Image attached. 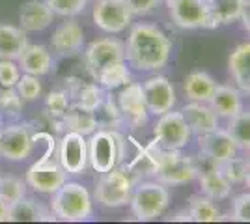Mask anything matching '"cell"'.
Listing matches in <instances>:
<instances>
[{
  "mask_svg": "<svg viewBox=\"0 0 250 224\" xmlns=\"http://www.w3.org/2000/svg\"><path fill=\"white\" fill-rule=\"evenodd\" d=\"M172 53V41L155 24L140 22L131 28L125 60L140 71H159L168 64Z\"/></svg>",
  "mask_w": 250,
  "mask_h": 224,
  "instance_id": "obj_1",
  "label": "cell"
},
{
  "mask_svg": "<svg viewBox=\"0 0 250 224\" xmlns=\"http://www.w3.org/2000/svg\"><path fill=\"white\" fill-rule=\"evenodd\" d=\"M51 209L56 219L67 223H83L92 217V196L77 182H63L52 192Z\"/></svg>",
  "mask_w": 250,
  "mask_h": 224,
  "instance_id": "obj_2",
  "label": "cell"
},
{
  "mask_svg": "<svg viewBox=\"0 0 250 224\" xmlns=\"http://www.w3.org/2000/svg\"><path fill=\"white\" fill-rule=\"evenodd\" d=\"M125 155V139L116 129H99L88 140V163L99 174L116 168Z\"/></svg>",
  "mask_w": 250,
  "mask_h": 224,
  "instance_id": "obj_3",
  "label": "cell"
},
{
  "mask_svg": "<svg viewBox=\"0 0 250 224\" xmlns=\"http://www.w3.org/2000/svg\"><path fill=\"white\" fill-rule=\"evenodd\" d=\"M129 204L136 221H155L157 217L167 211L170 204V192L161 182H142L133 187Z\"/></svg>",
  "mask_w": 250,
  "mask_h": 224,
  "instance_id": "obj_4",
  "label": "cell"
},
{
  "mask_svg": "<svg viewBox=\"0 0 250 224\" xmlns=\"http://www.w3.org/2000/svg\"><path fill=\"white\" fill-rule=\"evenodd\" d=\"M155 161L157 182H161L163 185H183L196 180L194 161L192 157L181 155L179 149H163L157 144Z\"/></svg>",
  "mask_w": 250,
  "mask_h": 224,
  "instance_id": "obj_5",
  "label": "cell"
},
{
  "mask_svg": "<svg viewBox=\"0 0 250 224\" xmlns=\"http://www.w3.org/2000/svg\"><path fill=\"white\" fill-rule=\"evenodd\" d=\"M133 194V178L124 170L112 168L103 172L95 185V198L103 207H122L129 204Z\"/></svg>",
  "mask_w": 250,
  "mask_h": 224,
  "instance_id": "obj_6",
  "label": "cell"
},
{
  "mask_svg": "<svg viewBox=\"0 0 250 224\" xmlns=\"http://www.w3.org/2000/svg\"><path fill=\"white\" fill-rule=\"evenodd\" d=\"M194 161V168H196V178L200 182L202 192L211 198V200H224L228 198L231 192V183L222 176V172L219 168V163L213 161L211 157L200 153L196 157H192Z\"/></svg>",
  "mask_w": 250,
  "mask_h": 224,
  "instance_id": "obj_7",
  "label": "cell"
},
{
  "mask_svg": "<svg viewBox=\"0 0 250 224\" xmlns=\"http://www.w3.org/2000/svg\"><path fill=\"white\" fill-rule=\"evenodd\" d=\"M155 142L163 149H181L190 140V129L185 123L181 112H165L161 114L153 129Z\"/></svg>",
  "mask_w": 250,
  "mask_h": 224,
  "instance_id": "obj_8",
  "label": "cell"
},
{
  "mask_svg": "<svg viewBox=\"0 0 250 224\" xmlns=\"http://www.w3.org/2000/svg\"><path fill=\"white\" fill-rule=\"evenodd\" d=\"M34 151V133L28 123H13L0 131V155L8 161H24Z\"/></svg>",
  "mask_w": 250,
  "mask_h": 224,
  "instance_id": "obj_9",
  "label": "cell"
},
{
  "mask_svg": "<svg viewBox=\"0 0 250 224\" xmlns=\"http://www.w3.org/2000/svg\"><path fill=\"white\" fill-rule=\"evenodd\" d=\"M94 22L106 34H120L131 24L133 13L124 0H99L94 8Z\"/></svg>",
  "mask_w": 250,
  "mask_h": 224,
  "instance_id": "obj_10",
  "label": "cell"
},
{
  "mask_svg": "<svg viewBox=\"0 0 250 224\" xmlns=\"http://www.w3.org/2000/svg\"><path fill=\"white\" fill-rule=\"evenodd\" d=\"M122 60H125L124 43L112 40V38L95 40L84 51V64H86V69L92 73L94 79L103 67L116 64V62H122Z\"/></svg>",
  "mask_w": 250,
  "mask_h": 224,
  "instance_id": "obj_11",
  "label": "cell"
},
{
  "mask_svg": "<svg viewBox=\"0 0 250 224\" xmlns=\"http://www.w3.org/2000/svg\"><path fill=\"white\" fill-rule=\"evenodd\" d=\"M58 164L67 174H83L88 166V140L84 135L67 131L60 139Z\"/></svg>",
  "mask_w": 250,
  "mask_h": 224,
  "instance_id": "obj_12",
  "label": "cell"
},
{
  "mask_svg": "<svg viewBox=\"0 0 250 224\" xmlns=\"http://www.w3.org/2000/svg\"><path fill=\"white\" fill-rule=\"evenodd\" d=\"M168 11L179 28H209L208 0H170Z\"/></svg>",
  "mask_w": 250,
  "mask_h": 224,
  "instance_id": "obj_13",
  "label": "cell"
},
{
  "mask_svg": "<svg viewBox=\"0 0 250 224\" xmlns=\"http://www.w3.org/2000/svg\"><path fill=\"white\" fill-rule=\"evenodd\" d=\"M142 94H144L147 112L153 116H161L172 110V107L176 105V90L172 82L163 75L149 77L142 84Z\"/></svg>",
  "mask_w": 250,
  "mask_h": 224,
  "instance_id": "obj_14",
  "label": "cell"
},
{
  "mask_svg": "<svg viewBox=\"0 0 250 224\" xmlns=\"http://www.w3.org/2000/svg\"><path fill=\"white\" fill-rule=\"evenodd\" d=\"M116 105L122 112L124 122H129L133 127H142L144 123H147L149 112H147L144 94H142V84L129 82L122 86Z\"/></svg>",
  "mask_w": 250,
  "mask_h": 224,
  "instance_id": "obj_15",
  "label": "cell"
},
{
  "mask_svg": "<svg viewBox=\"0 0 250 224\" xmlns=\"http://www.w3.org/2000/svg\"><path fill=\"white\" fill-rule=\"evenodd\" d=\"M65 178L67 172L58 163H51L49 159H40L26 172V183L43 194H52L65 182Z\"/></svg>",
  "mask_w": 250,
  "mask_h": 224,
  "instance_id": "obj_16",
  "label": "cell"
},
{
  "mask_svg": "<svg viewBox=\"0 0 250 224\" xmlns=\"http://www.w3.org/2000/svg\"><path fill=\"white\" fill-rule=\"evenodd\" d=\"M198 146L204 155H208L217 163L231 159L239 151L237 144L229 137L228 131L219 127L209 131V133H204V135H198Z\"/></svg>",
  "mask_w": 250,
  "mask_h": 224,
  "instance_id": "obj_17",
  "label": "cell"
},
{
  "mask_svg": "<svg viewBox=\"0 0 250 224\" xmlns=\"http://www.w3.org/2000/svg\"><path fill=\"white\" fill-rule=\"evenodd\" d=\"M51 45L54 49V53H58L60 56H73V54H77L84 45L83 26L77 21L62 22L52 32Z\"/></svg>",
  "mask_w": 250,
  "mask_h": 224,
  "instance_id": "obj_18",
  "label": "cell"
},
{
  "mask_svg": "<svg viewBox=\"0 0 250 224\" xmlns=\"http://www.w3.org/2000/svg\"><path fill=\"white\" fill-rule=\"evenodd\" d=\"M181 116L190 129V133H194V135H204V133H209V131L219 127V116L209 103L190 101L188 105L183 107Z\"/></svg>",
  "mask_w": 250,
  "mask_h": 224,
  "instance_id": "obj_19",
  "label": "cell"
},
{
  "mask_svg": "<svg viewBox=\"0 0 250 224\" xmlns=\"http://www.w3.org/2000/svg\"><path fill=\"white\" fill-rule=\"evenodd\" d=\"M54 19V13L45 0H28L19 8V22L24 32L45 30Z\"/></svg>",
  "mask_w": 250,
  "mask_h": 224,
  "instance_id": "obj_20",
  "label": "cell"
},
{
  "mask_svg": "<svg viewBox=\"0 0 250 224\" xmlns=\"http://www.w3.org/2000/svg\"><path fill=\"white\" fill-rule=\"evenodd\" d=\"M17 60H19V69H22L28 75H36V77L47 75L52 67V56L49 53V49L43 45L26 43V47L17 56Z\"/></svg>",
  "mask_w": 250,
  "mask_h": 224,
  "instance_id": "obj_21",
  "label": "cell"
},
{
  "mask_svg": "<svg viewBox=\"0 0 250 224\" xmlns=\"http://www.w3.org/2000/svg\"><path fill=\"white\" fill-rule=\"evenodd\" d=\"M211 108L217 112L219 118H233L243 110V99H241V90L235 86L217 84L215 94L209 101Z\"/></svg>",
  "mask_w": 250,
  "mask_h": 224,
  "instance_id": "obj_22",
  "label": "cell"
},
{
  "mask_svg": "<svg viewBox=\"0 0 250 224\" xmlns=\"http://www.w3.org/2000/svg\"><path fill=\"white\" fill-rule=\"evenodd\" d=\"M247 4L249 0H208L209 28H217V26L239 21L241 11Z\"/></svg>",
  "mask_w": 250,
  "mask_h": 224,
  "instance_id": "obj_23",
  "label": "cell"
},
{
  "mask_svg": "<svg viewBox=\"0 0 250 224\" xmlns=\"http://www.w3.org/2000/svg\"><path fill=\"white\" fill-rule=\"evenodd\" d=\"M229 73L241 92H250V43H239L229 54Z\"/></svg>",
  "mask_w": 250,
  "mask_h": 224,
  "instance_id": "obj_24",
  "label": "cell"
},
{
  "mask_svg": "<svg viewBox=\"0 0 250 224\" xmlns=\"http://www.w3.org/2000/svg\"><path fill=\"white\" fill-rule=\"evenodd\" d=\"M215 88H217L215 79L206 71H192L185 77L183 82L185 96L190 101H198V103H209L215 94Z\"/></svg>",
  "mask_w": 250,
  "mask_h": 224,
  "instance_id": "obj_25",
  "label": "cell"
},
{
  "mask_svg": "<svg viewBox=\"0 0 250 224\" xmlns=\"http://www.w3.org/2000/svg\"><path fill=\"white\" fill-rule=\"evenodd\" d=\"M26 32L11 24H0V60H17L26 47Z\"/></svg>",
  "mask_w": 250,
  "mask_h": 224,
  "instance_id": "obj_26",
  "label": "cell"
},
{
  "mask_svg": "<svg viewBox=\"0 0 250 224\" xmlns=\"http://www.w3.org/2000/svg\"><path fill=\"white\" fill-rule=\"evenodd\" d=\"M56 217H51L43 209L42 204L36 200H28L22 196L21 200L11 204L8 209V221L11 223H38V221H54Z\"/></svg>",
  "mask_w": 250,
  "mask_h": 224,
  "instance_id": "obj_27",
  "label": "cell"
},
{
  "mask_svg": "<svg viewBox=\"0 0 250 224\" xmlns=\"http://www.w3.org/2000/svg\"><path fill=\"white\" fill-rule=\"evenodd\" d=\"M62 125L69 131H75V133L86 137V135H92L97 129V122H95L94 112L75 105L73 108H67V112L63 114Z\"/></svg>",
  "mask_w": 250,
  "mask_h": 224,
  "instance_id": "obj_28",
  "label": "cell"
},
{
  "mask_svg": "<svg viewBox=\"0 0 250 224\" xmlns=\"http://www.w3.org/2000/svg\"><path fill=\"white\" fill-rule=\"evenodd\" d=\"M187 211L190 215V221H194V223H219L222 219L220 209L206 194L204 196L202 194L200 196H190Z\"/></svg>",
  "mask_w": 250,
  "mask_h": 224,
  "instance_id": "obj_29",
  "label": "cell"
},
{
  "mask_svg": "<svg viewBox=\"0 0 250 224\" xmlns=\"http://www.w3.org/2000/svg\"><path fill=\"white\" fill-rule=\"evenodd\" d=\"M95 81L99 82V86H103L104 90H116V88H122L131 82V73H129L125 60H122V62L103 67L95 75Z\"/></svg>",
  "mask_w": 250,
  "mask_h": 224,
  "instance_id": "obj_30",
  "label": "cell"
},
{
  "mask_svg": "<svg viewBox=\"0 0 250 224\" xmlns=\"http://www.w3.org/2000/svg\"><path fill=\"white\" fill-rule=\"evenodd\" d=\"M239 149H249L250 146V114L241 110L239 114L229 118V125L226 129Z\"/></svg>",
  "mask_w": 250,
  "mask_h": 224,
  "instance_id": "obj_31",
  "label": "cell"
},
{
  "mask_svg": "<svg viewBox=\"0 0 250 224\" xmlns=\"http://www.w3.org/2000/svg\"><path fill=\"white\" fill-rule=\"evenodd\" d=\"M75 97H77V107L84 108L94 112L95 108L101 105L103 101V90L99 88V84L94 82H79V86L75 88Z\"/></svg>",
  "mask_w": 250,
  "mask_h": 224,
  "instance_id": "obj_32",
  "label": "cell"
},
{
  "mask_svg": "<svg viewBox=\"0 0 250 224\" xmlns=\"http://www.w3.org/2000/svg\"><path fill=\"white\" fill-rule=\"evenodd\" d=\"M94 116L97 122V127L101 129H114L124 122L120 108L110 97H103L101 105L94 110Z\"/></svg>",
  "mask_w": 250,
  "mask_h": 224,
  "instance_id": "obj_33",
  "label": "cell"
},
{
  "mask_svg": "<svg viewBox=\"0 0 250 224\" xmlns=\"http://www.w3.org/2000/svg\"><path fill=\"white\" fill-rule=\"evenodd\" d=\"M219 168L222 176L228 180L231 185L237 183H249V159H241V157H231L219 163Z\"/></svg>",
  "mask_w": 250,
  "mask_h": 224,
  "instance_id": "obj_34",
  "label": "cell"
},
{
  "mask_svg": "<svg viewBox=\"0 0 250 224\" xmlns=\"http://www.w3.org/2000/svg\"><path fill=\"white\" fill-rule=\"evenodd\" d=\"M24 192H26V185L22 180L15 178V176H4V178L0 176V198L8 205L21 200Z\"/></svg>",
  "mask_w": 250,
  "mask_h": 224,
  "instance_id": "obj_35",
  "label": "cell"
},
{
  "mask_svg": "<svg viewBox=\"0 0 250 224\" xmlns=\"http://www.w3.org/2000/svg\"><path fill=\"white\" fill-rule=\"evenodd\" d=\"M67 108H69V99H67V94L62 92V90H54L45 99V110H47V114L52 120H60L62 122Z\"/></svg>",
  "mask_w": 250,
  "mask_h": 224,
  "instance_id": "obj_36",
  "label": "cell"
},
{
  "mask_svg": "<svg viewBox=\"0 0 250 224\" xmlns=\"http://www.w3.org/2000/svg\"><path fill=\"white\" fill-rule=\"evenodd\" d=\"M15 92L19 94L22 101H34L42 94V82L38 81L36 75L24 73L22 77H19V81L15 84Z\"/></svg>",
  "mask_w": 250,
  "mask_h": 224,
  "instance_id": "obj_37",
  "label": "cell"
},
{
  "mask_svg": "<svg viewBox=\"0 0 250 224\" xmlns=\"http://www.w3.org/2000/svg\"><path fill=\"white\" fill-rule=\"evenodd\" d=\"M47 6L52 10L54 15L60 17H73L86 8L88 0H45Z\"/></svg>",
  "mask_w": 250,
  "mask_h": 224,
  "instance_id": "obj_38",
  "label": "cell"
},
{
  "mask_svg": "<svg viewBox=\"0 0 250 224\" xmlns=\"http://www.w3.org/2000/svg\"><path fill=\"white\" fill-rule=\"evenodd\" d=\"M22 108V99L13 88L0 90V112H6L8 116H17Z\"/></svg>",
  "mask_w": 250,
  "mask_h": 224,
  "instance_id": "obj_39",
  "label": "cell"
},
{
  "mask_svg": "<svg viewBox=\"0 0 250 224\" xmlns=\"http://www.w3.org/2000/svg\"><path fill=\"white\" fill-rule=\"evenodd\" d=\"M21 69L13 60H0V88H15Z\"/></svg>",
  "mask_w": 250,
  "mask_h": 224,
  "instance_id": "obj_40",
  "label": "cell"
},
{
  "mask_svg": "<svg viewBox=\"0 0 250 224\" xmlns=\"http://www.w3.org/2000/svg\"><path fill=\"white\" fill-rule=\"evenodd\" d=\"M233 221L249 223L250 221V194L243 192L233 200Z\"/></svg>",
  "mask_w": 250,
  "mask_h": 224,
  "instance_id": "obj_41",
  "label": "cell"
},
{
  "mask_svg": "<svg viewBox=\"0 0 250 224\" xmlns=\"http://www.w3.org/2000/svg\"><path fill=\"white\" fill-rule=\"evenodd\" d=\"M124 2L133 15H146L155 10V6L159 4V0H124Z\"/></svg>",
  "mask_w": 250,
  "mask_h": 224,
  "instance_id": "obj_42",
  "label": "cell"
},
{
  "mask_svg": "<svg viewBox=\"0 0 250 224\" xmlns=\"http://www.w3.org/2000/svg\"><path fill=\"white\" fill-rule=\"evenodd\" d=\"M8 209H10V205L0 198V223H8Z\"/></svg>",
  "mask_w": 250,
  "mask_h": 224,
  "instance_id": "obj_43",
  "label": "cell"
},
{
  "mask_svg": "<svg viewBox=\"0 0 250 224\" xmlns=\"http://www.w3.org/2000/svg\"><path fill=\"white\" fill-rule=\"evenodd\" d=\"M172 221H190V215H188L187 209H185V211H177V213L172 217Z\"/></svg>",
  "mask_w": 250,
  "mask_h": 224,
  "instance_id": "obj_44",
  "label": "cell"
},
{
  "mask_svg": "<svg viewBox=\"0 0 250 224\" xmlns=\"http://www.w3.org/2000/svg\"><path fill=\"white\" fill-rule=\"evenodd\" d=\"M0 125H2V116H0Z\"/></svg>",
  "mask_w": 250,
  "mask_h": 224,
  "instance_id": "obj_45",
  "label": "cell"
},
{
  "mask_svg": "<svg viewBox=\"0 0 250 224\" xmlns=\"http://www.w3.org/2000/svg\"><path fill=\"white\" fill-rule=\"evenodd\" d=\"M163 2H167V4H168V2H170V0H163Z\"/></svg>",
  "mask_w": 250,
  "mask_h": 224,
  "instance_id": "obj_46",
  "label": "cell"
},
{
  "mask_svg": "<svg viewBox=\"0 0 250 224\" xmlns=\"http://www.w3.org/2000/svg\"><path fill=\"white\" fill-rule=\"evenodd\" d=\"M0 131H2V125H0Z\"/></svg>",
  "mask_w": 250,
  "mask_h": 224,
  "instance_id": "obj_47",
  "label": "cell"
},
{
  "mask_svg": "<svg viewBox=\"0 0 250 224\" xmlns=\"http://www.w3.org/2000/svg\"><path fill=\"white\" fill-rule=\"evenodd\" d=\"M0 90H2V88H0Z\"/></svg>",
  "mask_w": 250,
  "mask_h": 224,
  "instance_id": "obj_48",
  "label": "cell"
}]
</instances>
